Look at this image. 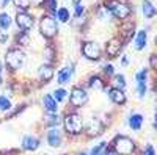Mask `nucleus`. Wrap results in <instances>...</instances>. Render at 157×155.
I'll return each instance as SVG.
<instances>
[{
  "mask_svg": "<svg viewBox=\"0 0 157 155\" xmlns=\"http://www.w3.org/2000/svg\"><path fill=\"white\" fill-rule=\"evenodd\" d=\"M104 6L107 8V11L113 17L121 19V20H126L134 13L132 6L126 2H123V0H107V2L104 3Z\"/></svg>",
  "mask_w": 157,
  "mask_h": 155,
  "instance_id": "obj_1",
  "label": "nucleus"
},
{
  "mask_svg": "<svg viewBox=\"0 0 157 155\" xmlns=\"http://www.w3.org/2000/svg\"><path fill=\"white\" fill-rule=\"evenodd\" d=\"M39 33H41L46 39H54L58 33V24H57V19L54 16H43L39 19Z\"/></svg>",
  "mask_w": 157,
  "mask_h": 155,
  "instance_id": "obj_2",
  "label": "nucleus"
},
{
  "mask_svg": "<svg viewBox=\"0 0 157 155\" xmlns=\"http://www.w3.org/2000/svg\"><path fill=\"white\" fill-rule=\"evenodd\" d=\"M63 125L69 135H80L83 132V119L78 113H68L63 119Z\"/></svg>",
  "mask_w": 157,
  "mask_h": 155,
  "instance_id": "obj_3",
  "label": "nucleus"
},
{
  "mask_svg": "<svg viewBox=\"0 0 157 155\" xmlns=\"http://www.w3.org/2000/svg\"><path fill=\"white\" fill-rule=\"evenodd\" d=\"M113 150L116 155H132L135 152V143L132 141V138L118 135L113 139Z\"/></svg>",
  "mask_w": 157,
  "mask_h": 155,
  "instance_id": "obj_4",
  "label": "nucleus"
},
{
  "mask_svg": "<svg viewBox=\"0 0 157 155\" xmlns=\"http://www.w3.org/2000/svg\"><path fill=\"white\" fill-rule=\"evenodd\" d=\"M5 64L13 69V71H17L21 69L24 64H25V54L19 49V47H13L6 52V55H5Z\"/></svg>",
  "mask_w": 157,
  "mask_h": 155,
  "instance_id": "obj_5",
  "label": "nucleus"
},
{
  "mask_svg": "<svg viewBox=\"0 0 157 155\" xmlns=\"http://www.w3.org/2000/svg\"><path fill=\"white\" fill-rule=\"evenodd\" d=\"M82 54L86 60H91V61H98L101 60L102 57V52H101V47L98 42L94 41H85L82 44Z\"/></svg>",
  "mask_w": 157,
  "mask_h": 155,
  "instance_id": "obj_6",
  "label": "nucleus"
},
{
  "mask_svg": "<svg viewBox=\"0 0 157 155\" xmlns=\"http://www.w3.org/2000/svg\"><path fill=\"white\" fill-rule=\"evenodd\" d=\"M14 20H16V25L21 31H30L33 28V24H35L33 16L27 11H17Z\"/></svg>",
  "mask_w": 157,
  "mask_h": 155,
  "instance_id": "obj_7",
  "label": "nucleus"
},
{
  "mask_svg": "<svg viewBox=\"0 0 157 155\" xmlns=\"http://www.w3.org/2000/svg\"><path fill=\"white\" fill-rule=\"evenodd\" d=\"M69 100H71V105L72 107H83L85 103L88 102V94L83 88H78L75 86L72 91H71V96H69Z\"/></svg>",
  "mask_w": 157,
  "mask_h": 155,
  "instance_id": "obj_8",
  "label": "nucleus"
},
{
  "mask_svg": "<svg viewBox=\"0 0 157 155\" xmlns=\"http://www.w3.org/2000/svg\"><path fill=\"white\" fill-rule=\"evenodd\" d=\"M104 130H105L104 122H102L101 119H98V118H91L85 132H86V135H88L90 138H96V136H99Z\"/></svg>",
  "mask_w": 157,
  "mask_h": 155,
  "instance_id": "obj_9",
  "label": "nucleus"
},
{
  "mask_svg": "<svg viewBox=\"0 0 157 155\" xmlns=\"http://www.w3.org/2000/svg\"><path fill=\"white\" fill-rule=\"evenodd\" d=\"M123 49V42L120 39H116V38H113V39H110L105 46V54L109 58H115L120 55V52Z\"/></svg>",
  "mask_w": 157,
  "mask_h": 155,
  "instance_id": "obj_10",
  "label": "nucleus"
},
{
  "mask_svg": "<svg viewBox=\"0 0 157 155\" xmlns=\"http://www.w3.org/2000/svg\"><path fill=\"white\" fill-rule=\"evenodd\" d=\"M47 143L50 147H60L63 144V136L58 128H50L47 133Z\"/></svg>",
  "mask_w": 157,
  "mask_h": 155,
  "instance_id": "obj_11",
  "label": "nucleus"
},
{
  "mask_svg": "<svg viewBox=\"0 0 157 155\" xmlns=\"http://www.w3.org/2000/svg\"><path fill=\"white\" fill-rule=\"evenodd\" d=\"M38 77H39V80L44 82V83L50 82L54 79V68H52L50 64H41L38 69Z\"/></svg>",
  "mask_w": 157,
  "mask_h": 155,
  "instance_id": "obj_12",
  "label": "nucleus"
},
{
  "mask_svg": "<svg viewBox=\"0 0 157 155\" xmlns=\"http://www.w3.org/2000/svg\"><path fill=\"white\" fill-rule=\"evenodd\" d=\"M38 147H39V139H38L36 136L27 135V136L22 138V149H24V150L33 152V150H36Z\"/></svg>",
  "mask_w": 157,
  "mask_h": 155,
  "instance_id": "obj_13",
  "label": "nucleus"
},
{
  "mask_svg": "<svg viewBox=\"0 0 157 155\" xmlns=\"http://www.w3.org/2000/svg\"><path fill=\"white\" fill-rule=\"evenodd\" d=\"M109 97L113 103H116V105H124L126 103V94L123 89H118V88H112L109 91Z\"/></svg>",
  "mask_w": 157,
  "mask_h": 155,
  "instance_id": "obj_14",
  "label": "nucleus"
},
{
  "mask_svg": "<svg viewBox=\"0 0 157 155\" xmlns=\"http://www.w3.org/2000/svg\"><path fill=\"white\" fill-rule=\"evenodd\" d=\"M71 79H72V68H69V66L61 68V69L58 71V74H57V82H58L60 85L68 83Z\"/></svg>",
  "mask_w": 157,
  "mask_h": 155,
  "instance_id": "obj_15",
  "label": "nucleus"
},
{
  "mask_svg": "<svg viewBox=\"0 0 157 155\" xmlns=\"http://www.w3.org/2000/svg\"><path fill=\"white\" fill-rule=\"evenodd\" d=\"M146 44H148V33L145 30H140L134 39V47L135 50H143L146 47Z\"/></svg>",
  "mask_w": 157,
  "mask_h": 155,
  "instance_id": "obj_16",
  "label": "nucleus"
},
{
  "mask_svg": "<svg viewBox=\"0 0 157 155\" xmlns=\"http://www.w3.org/2000/svg\"><path fill=\"white\" fill-rule=\"evenodd\" d=\"M143 122H145V116L140 114V113H135V114H130V118H129V127L132 128V130H140Z\"/></svg>",
  "mask_w": 157,
  "mask_h": 155,
  "instance_id": "obj_17",
  "label": "nucleus"
},
{
  "mask_svg": "<svg viewBox=\"0 0 157 155\" xmlns=\"http://www.w3.org/2000/svg\"><path fill=\"white\" fill-rule=\"evenodd\" d=\"M141 13H143V16H145L146 19H152L155 16V6L152 5L151 0H143V3H141Z\"/></svg>",
  "mask_w": 157,
  "mask_h": 155,
  "instance_id": "obj_18",
  "label": "nucleus"
},
{
  "mask_svg": "<svg viewBox=\"0 0 157 155\" xmlns=\"http://www.w3.org/2000/svg\"><path fill=\"white\" fill-rule=\"evenodd\" d=\"M43 103H44V108L50 113H55L57 108H58V102L54 99V96H50V94H46L43 97Z\"/></svg>",
  "mask_w": 157,
  "mask_h": 155,
  "instance_id": "obj_19",
  "label": "nucleus"
},
{
  "mask_svg": "<svg viewBox=\"0 0 157 155\" xmlns=\"http://www.w3.org/2000/svg\"><path fill=\"white\" fill-rule=\"evenodd\" d=\"M11 24H13V20H11L8 13H0V30L6 31L11 27Z\"/></svg>",
  "mask_w": 157,
  "mask_h": 155,
  "instance_id": "obj_20",
  "label": "nucleus"
},
{
  "mask_svg": "<svg viewBox=\"0 0 157 155\" xmlns=\"http://www.w3.org/2000/svg\"><path fill=\"white\" fill-rule=\"evenodd\" d=\"M88 86L90 88H94V89H104L105 88V82H104L99 75H93L88 82Z\"/></svg>",
  "mask_w": 157,
  "mask_h": 155,
  "instance_id": "obj_21",
  "label": "nucleus"
},
{
  "mask_svg": "<svg viewBox=\"0 0 157 155\" xmlns=\"http://www.w3.org/2000/svg\"><path fill=\"white\" fill-rule=\"evenodd\" d=\"M55 16H57V19H58L60 22H63V24L69 22V19H71V14H69L68 8H60V9H57V11H55Z\"/></svg>",
  "mask_w": 157,
  "mask_h": 155,
  "instance_id": "obj_22",
  "label": "nucleus"
},
{
  "mask_svg": "<svg viewBox=\"0 0 157 155\" xmlns=\"http://www.w3.org/2000/svg\"><path fill=\"white\" fill-rule=\"evenodd\" d=\"M16 44L19 46H29L30 44V36H29V31H21L16 35Z\"/></svg>",
  "mask_w": 157,
  "mask_h": 155,
  "instance_id": "obj_23",
  "label": "nucleus"
},
{
  "mask_svg": "<svg viewBox=\"0 0 157 155\" xmlns=\"http://www.w3.org/2000/svg\"><path fill=\"white\" fill-rule=\"evenodd\" d=\"M107 149H109V144L105 143V141H102V143H99L98 146H94L93 149H91V153L90 155H105L107 153Z\"/></svg>",
  "mask_w": 157,
  "mask_h": 155,
  "instance_id": "obj_24",
  "label": "nucleus"
},
{
  "mask_svg": "<svg viewBox=\"0 0 157 155\" xmlns=\"http://www.w3.org/2000/svg\"><path fill=\"white\" fill-rule=\"evenodd\" d=\"M112 82H113V88H118V89H124L126 88V80H124V75H112Z\"/></svg>",
  "mask_w": 157,
  "mask_h": 155,
  "instance_id": "obj_25",
  "label": "nucleus"
},
{
  "mask_svg": "<svg viewBox=\"0 0 157 155\" xmlns=\"http://www.w3.org/2000/svg\"><path fill=\"white\" fill-rule=\"evenodd\" d=\"M72 5H74V16L75 17H82L83 13H85V8H83L82 2H80V0H74Z\"/></svg>",
  "mask_w": 157,
  "mask_h": 155,
  "instance_id": "obj_26",
  "label": "nucleus"
},
{
  "mask_svg": "<svg viewBox=\"0 0 157 155\" xmlns=\"http://www.w3.org/2000/svg\"><path fill=\"white\" fill-rule=\"evenodd\" d=\"M44 8L50 13V14H55V11H57V0H44Z\"/></svg>",
  "mask_w": 157,
  "mask_h": 155,
  "instance_id": "obj_27",
  "label": "nucleus"
},
{
  "mask_svg": "<svg viewBox=\"0 0 157 155\" xmlns=\"http://www.w3.org/2000/svg\"><path fill=\"white\" fill-rule=\"evenodd\" d=\"M13 3H14V6L16 8H19V9H22V11H25V9H29V6H30V0H13Z\"/></svg>",
  "mask_w": 157,
  "mask_h": 155,
  "instance_id": "obj_28",
  "label": "nucleus"
},
{
  "mask_svg": "<svg viewBox=\"0 0 157 155\" xmlns=\"http://www.w3.org/2000/svg\"><path fill=\"white\" fill-rule=\"evenodd\" d=\"M66 96H68V93H66V89H63V88L55 89V93H54V99H55L57 102H63Z\"/></svg>",
  "mask_w": 157,
  "mask_h": 155,
  "instance_id": "obj_29",
  "label": "nucleus"
},
{
  "mask_svg": "<svg viewBox=\"0 0 157 155\" xmlns=\"http://www.w3.org/2000/svg\"><path fill=\"white\" fill-rule=\"evenodd\" d=\"M10 108H11L10 99L5 97V96H0V110H2V111H6V110H10Z\"/></svg>",
  "mask_w": 157,
  "mask_h": 155,
  "instance_id": "obj_30",
  "label": "nucleus"
},
{
  "mask_svg": "<svg viewBox=\"0 0 157 155\" xmlns=\"http://www.w3.org/2000/svg\"><path fill=\"white\" fill-rule=\"evenodd\" d=\"M146 91H148L146 82H137V93H138V96H140V97H145Z\"/></svg>",
  "mask_w": 157,
  "mask_h": 155,
  "instance_id": "obj_31",
  "label": "nucleus"
},
{
  "mask_svg": "<svg viewBox=\"0 0 157 155\" xmlns=\"http://www.w3.org/2000/svg\"><path fill=\"white\" fill-rule=\"evenodd\" d=\"M46 122H47V127H55V125L58 124V116H57V114H54V113L47 114Z\"/></svg>",
  "mask_w": 157,
  "mask_h": 155,
  "instance_id": "obj_32",
  "label": "nucleus"
},
{
  "mask_svg": "<svg viewBox=\"0 0 157 155\" xmlns=\"http://www.w3.org/2000/svg\"><path fill=\"white\" fill-rule=\"evenodd\" d=\"M148 79V69H141L137 75H135V80L137 82H146Z\"/></svg>",
  "mask_w": 157,
  "mask_h": 155,
  "instance_id": "obj_33",
  "label": "nucleus"
},
{
  "mask_svg": "<svg viewBox=\"0 0 157 155\" xmlns=\"http://www.w3.org/2000/svg\"><path fill=\"white\" fill-rule=\"evenodd\" d=\"M104 74L109 75V77H112V75L115 74V71H113V66H112V64H105V66H104Z\"/></svg>",
  "mask_w": 157,
  "mask_h": 155,
  "instance_id": "obj_34",
  "label": "nucleus"
},
{
  "mask_svg": "<svg viewBox=\"0 0 157 155\" xmlns=\"http://www.w3.org/2000/svg\"><path fill=\"white\" fill-rule=\"evenodd\" d=\"M145 155H155L154 147H152L151 144H148V146H146V149H145Z\"/></svg>",
  "mask_w": 157,
  "mask_h": 155,
  "instance_id": "obj_35",
  "label": "nucleus"
},
{
  "mask_svg": "<svg viewBox=\"0 0 157 155\" xmlns=\"http://www.w3.org/2000/svg\"><path fill=\"white\" fill-rule=\"evenodd\" d=\"M8 41V35L6 33H0V44H5Z\"/></svg>",
  "mask_w": 157,
  "mask_h": 155,
  "instance_id": "obj_36",
  "label": "nucleus"
},
{
  "mask_svg": "<svg viewBox=\"0 0 157 155\" xmlns=\"http://www.w3.org/2000/svg\"><path fill=\"white\" fill-rule=\"evenodd\" d=\"M149 64H151V68H155V55H151V60H149Z\"/></svg>",
  "mask_w": 157,
  "mask_h": 155,
  "instance_id": "obj_37",
  "label": "nucleus"
},
{
  "mask_svg": "<svg viewBox=\"0 0 157 155\" xmlns=\"http://www.w3.org/2000/svg\"><path fill=\"white\" fill-rule=\"evenodd\" d=\"M121 63H123V66H127V64H129V58H127V57H123Z\"/></svg>",
  "mask_w": 157,
  "mask_h": 155,
  "instance_id": "obj_38",
  "label": "nucleus"
},
{
  "mask_svg": "<svg viewBox=\"0 0 157 155\" xmlns=\"http://www.w3.org/2000/svg\"><path fill=\"white\" fill-rule=\"evenodd\" d=\"M30 2H33L35 5H43V3H44V0H30Z\"/></svg>",
  "mask_w": 157,
  "mask_h": 155,
  "instance_id": "obj_39",
  "label": "nucleus"
},
{
  "mask_svg": "<svg viewBox=\"0 0 157 155\" xmlns=\"http://www.w3.org/2000/svg\"><path fill=\"white\" fill-rule=\"evenodd\" d=\"M10 3V0H0V6H6Z\"/></svg>",
  "mask_w": 157,
  "mask_h": 155,
  "instance_id": "obj_40",
  "label": "nucleus"
},
{
  "mask_svg": "<svg viewBox=\"0 0 157 155\" xmlns=\"http://www.w3.org/2000/svg\"><path fill=\"white\" fill-rule=\"evenodd\" d=\"M0 77H2V66H0ZM0 80H2V79H0Z\"/></svg>",
  "mask_w": 157,
  "mask_h": 155,
  "instance_id": "obj_41",
  "label": "nucleus"
},
{
  "mask_svg": "<svg viewBox=\"0 0 157 155\" xmlns=\"http://www.w3.org/2000/svg\"><path fill=\"white\" fill-rule=\"evenodd\" d=\"M77 155H86V153H83V152H80V153H77Z\"/></svg>",
  "mask_w": 157,
  "mask_h": 155,
  "instance_id": "obj_42",
  "label": "nucleus"
}]
</instances>
